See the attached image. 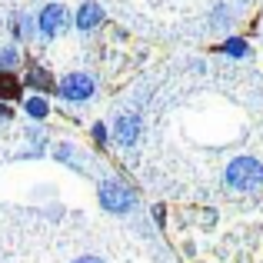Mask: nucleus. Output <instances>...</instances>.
I'll return each instance as SVG.
<instances>
[{
	"mask_svg": "<svg viewBox=\"0 0 263 263\" xmlns=\"http://www.w3.org/2000/svg\"><path fill=\"white\" fill-rule=\"evenodd\" d=\"M227 183L233 190H253L263 183V163L253 157H237V160L227 167Z\"/></svg>",
	"mask_w": 263,
	"mask_h": 263,
	"instance_id": "1",
	"label": "nucleus"
},
{
	"mask_svg": "<svg viewBox=\"0 0 263 263\" xmlns=\"http://www.w3.org/2000/svg\"><path fill=\"white\" fill-rule=\"evenodd\" d=\"M100 206L110 210V213H127L130 206H134V190H127L123 183L107 180V183H100Z\"/></svg>",
	"mask_w": 263,
	"mask_h": 263,
	"instance_id": "2",
	"label": "nucleus"
},
{
	"mask_svg": "<svg viewBox=\"0 0 263 263\" xmlns=\"http://www.w3.org/2000/svg\"><path fill=\"white\" fill-rule=\"evenodd\" d=\"M67 24H70V13H67V7H60V4H47L44 10H40V17H37V27H40L44 37H57Z\"/></svg>",
	"mask_w": 263,
	"mask_h": 263,
	"instance_id": "3",
	"label": "nucleus"
},
{
	"mask_svg": "<svg viewBox=\"0 0 263 263\" xmlns=\"http://www.w3.org/2000/svg\"><path fill=\"white\" fill-rule=\"evenodd\" d=\"M57 90H60V97H67V100H87V97L93 93V80H90L87 73H70Z\"/></svg>",
	"mask_w": 263,
	"mask_h": 263,
	"instance_id": "4",
	"label": "nucleus"
},
{
	"mask_svg": "<svg viewBox=\"0 0 263 263\" xmlns=\"http://www.w3.org/2000/svg\"><path fill=\"white\" fill-rule=\"evenodd\" d=\"M100 20H103V10L97 4H84L77 10V27L80 30H93V27H100Z\"/></svg>",
	"mask_w": 263,
	"mask_h": 263,
	"instance_id": "5",
	"label": "nucleus"
},
{
	"mask_svg": "<svg viewBox=\"0 0 263 263\" xmlns=\"http://www.w3.org/2000/svg\"><path fill=\"white\" fill-rule=\"evenodd\" d=\"M24 84L30 87V90H44V93H50V90H57V87H53V77H50L47 70H40V67H33V70L27 73V80H24Z\"/></svg>",
	"mask_w": 263,
	"mask_h": 263,
	"instance_id": "6",
	"label": "nucleus"
},
{
	"mask_svg": "<svg viewBox=\"0 0 263 263\" xmlns=\"http://www.w3.org/2000/svg\"><path fill=\"white\" fill-rule=\"evenodd\" d=\"M137 134H140L137 117H120V123H117V140H120V143H134Z\"/></svg>",
	"mask_w": 263,
	"mask_h": 263,
	"instance_id": "7",
	"label": "nucleus"
},
{
	"mask_svg": "<svg viewBox=\"0 0 263 263\" xmlns=\"http://www.w3.org/2000/svg\"><path fill=\"white\" fill-rule=\"evenodd\" d=\"M10 97H20V80L13 73H0V100H10Z\"/></svg>",
	"mask_w": 263,
	"mask_h": 263,
	"instance_id": "8",
	"label": "nucleus"
},
{
	"mask_svg": "<svg viewBox=\"0 0 263 263\" xmlns=\"http://www.w3.org/2000/svg\"><path fill=\"white\" fill-rule=\"evenodd\" d=\"M24 107H27V114H30L33 120H44L47 117V97H30Z\"/></svg>",
	"mask_w": 263,
	"mask_h": 263,
	"instance_id": "9",
	"label": "nucleus"
},
{
	"mask_svg": "<svg viewBox=\"0 0 263 263\" xmlns=\"http://www.w3.org/2000/svg\"><path fill=\"white\" fill-rule=\"evenodd\" d=\"M223 53H230V57H247V44L240 37H233V40H223V47H220Z\"/></svg>",
	"mask_w": 263,
	"mask_h": 263,
	"instance_id": "10",
	"label": "nucleus"
},
{
	"mask_svg": "<svg viewBox=\"0 0 263 263\" xmlns=\"http://www.w3.org/2000/svg\"><path fill=\"white\" fill-rule=\"evenodd\" d=\"M93 140H97V143L107 140V127H103V123H97V127H93Z\"/></svg>",
	"mask_w": 263,
	"mask_h": 263,
	"instance_id": "11",
	"label": "nucleus"
},
{
	"mask_svg": "<svg viewBox=\"0 0 263 263\" xmlns=\"http://www.w3.org/2000/svg\"><path fill=\"white\" fill-rule=\"evenodd\" d=\"M30 30H33V24H30L27 17H24V20H17V33H30Z\"/></svg>",
	"mask_w": 263,
	"mask_h": 263,
	"instance_id": "12",
	"label": "nucleus"
},
{
	"mask_svg": "<svg viewBox=\"0 0 263 263\" xmlns=\"http://www.w3.org/2000/svg\"><path fill=\"white\" fill-rule=\"evenodd\" d=\"M73 263H100L97 257H80V260H73Z\"/></svg>",
	"mask_w": 263,
	"mask_h": 263,
	"instance_id": "13",
	"label": "nucleus"
},
{
	"mask_svg": "<svg viewBox=\"0 0 263 263\" xmlns=\"http://www.w3.org/2000/svg\"><path fill=\"white\" fill-rule=\"evenodd\" d=\"M0 117H4V120H7V117H10V110H7L4 103H0Z\"/></svg>",
	"mask_w": 263,
	"mask_h": 263,
	"instance_id": "14",
	"label": "nucleus"
}]
</instances>
